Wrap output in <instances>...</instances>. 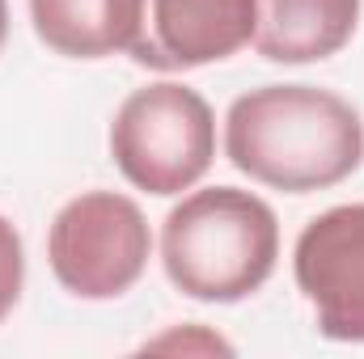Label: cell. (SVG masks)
I'll return each mask as SVG.
<instances>
[{
	"mask_svg": "<svg viewBox=\"0 0 364 359\" xmlns=\"http://www.w3.org/2000/svg\"><path fill=\"white\" fill-rule=\"evenodd\" d=\"M255 38V0H140L132 60L153 72H186L229 60Z\"/></svg>",
	"mask_w": 364,
	"mask_h": 359,
	"instance_id": "obj_6",
	"label": "cell"
},
{
	"mask_svg": "<svg viewBox=\"0 0 364 359\" xmlns=\"http://www.w3.org/2000/svg\"><path fill=\"white\" fill-rule=\"evenodd\" d=\"M292 275L314 304L322 338L364 343V203L314 216L296 237Z\"/></svg>",
	"mask_w": 364,
	"mask_h": 359,
	"instance_id": "obj_5",
	"label": "cell"
},
{
	"mask_svg": "<svg viewBox=\"0 0 364 359\" xmlns=\"http://www.w3.org/2000/svg\"><path fill=\"white\" fill-rule=\"evenodd\" d=\"M360 0H255V51L272 64H314L356 34Z\"/></svg>",
	"mask_w": 364,
	"mask_h": 359,
	"instance_id": "obj_7",
	"label": "cell"
},
{
	"mask_svg": "<svg viewBox=\"0 0 364 359\" xmlns=\"http://www.w3.org/2000/svg\"><path fill=\"white\" fill-rule=\"evenodd\" d=\"M34 34L68 60H106L132 51L140 0H30Z\"/></svg>",
	"mask_w": 364,
	"mask_h": 359,
	"instance_id": "obj_8",
	"label": "cell"
},
{
	"mask_svg": "<svg viewBox=\"0 0 364 359\" xmlns=\"http://www.w3.org/2000/svg\"><path fill=\"white\" fill-rule=\"evenodd\" d=\"M225 153L246 178L309 194L352 178L364 161V123L339 93L318 85H263L225 114Z\"/></svg>",
	"mask_w": 364,
	"mask_h": 359,
	"instance_id": "obj_1",
	"label": "cell"
},
{
	"mask_svg": "<svg viewBox=\"0 0 364 359\" xmlns=\"http://www.w3.org/2000/svg\"><path fill=\"white\" fill-rule=\"evenodd\" d=\"M21 283H26V254H21V237L17 228L0 216V321L13 313V304L21 300Z\"/></svg>",
	"mask_w": 364,
	"mask_h": 359,
	"instance_id": "obj_9",
	"label": "cell"
},
{
	"mask_svg": "<svg viewBox=\"0 0 364 359\" xmlns=\"http://www.w3.org/2000/svg\"><path fill=\"white\" fill-rule=\"evenodd\" d=\"M279 258V220L250 190L208 186L186 194L161 224V263L191 300L233 304L259 292Z\"/></svg>",
	"mask_w": 364,
	"mask_h": 359,
	"instance_id": "obj_2",
	"label": "cell"
},
{
	"mask_svg": "<svg viewBox=\"0 0 364 359\" xmlns=\"http://www.w3.org/2000/svg\"><path fill=\"white\" fill-rule=\"evenodd\" d=\"M110 157L119 174L149 194H182L212 170L216 118L186 85L161 81L136 89L110 123Z\"/></svg>",
	"mask_w": 364,
	"mask_h": 359,
	"instance_id": "obj_3",
	"label": "cell"
},
{
	"mask_svg": "<svg viewBox=\"0 0 364 359\" xmlns=\"http://www.w3.org/2000/svg\"><path fill=\"white\" fill-rule=\"evenodd\" d=\"M9 38V0H0V47Z\"/></svg>",
	"mask_w": 364,
	"mask_h": 359,
	"instance_id": "obj_10",
	"label": "cell"
},
{
	"mask_svg": "<svg viewBox=\"0 0 364 359\" xmlns=\"http://www.w3.org/2000/svg\"><path fill=\"white\" fill-rule=\"evenodd\" d=\"M153 254L144 211L114 190L68 199L47 233V258L64 292L81 300H114L140 283Z\"/></svg>",
	"mask_w": 364,
	"mask_h": 359,
	"instance_id": "obj_4",
	"label": "cell"
}]
</instances>
